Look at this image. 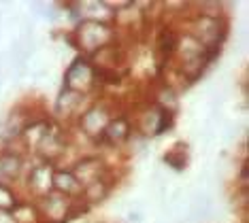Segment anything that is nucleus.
Returning <instances> with one entry per match:
<instances>
[{"instance_id":"1","label":"nucleus","mask_w":249,"mask_h":223,"mask_svg":"<svg viewBox=\"0 0 249 223\" xmlns=\"http://www.w3.org/2000/svg\"><path fill=\"white\" fill-rule=\"evenodd\" d=\"M64 79H66V89H72V91L83 94V89H88L89 83L94 81V70H92V66H89L88 62L75 60L69 66Z\"/></svg>"},{"instance_id":"2","label":"nucleus","mask_w":249,"mask_h":223,"mask_svg":"<svg viewBox=\"0 0 249 223\" xmlns=\"http://www.w3.org/2000/svg\"><path fill=\"white\" fill-rule=\"evenodd\" d=\"M77 34H79V38H81V47L94 51V49H98L100 45H105V41L109 38V28L105 24H100V21L86 19Z\"/></svg>"},{"instance_id":"3","label":"nucleus","mask_w":249,"mask_h":223,"mask_svg":"<svg viewBox=\"0 0 249 223\" xmlns=\"http://www.w3.org/2000/svg\"><path fill=\"white\" fill-rule=\"evenodd\" d=\"M107 123H109V117H107L105 108L100 106H92L81 117V128L86 130L88 136H103Z\"/></svg>"},{"instance_id":"4","label":"nucleus","mask_w":249,"mask_h":223,"mask_svg":"<svg viewBox=\"0 0 249 223\" xmlns=\"http://www.w3.org/2000/svg\"><path fill=\"white\" fill-rule=\"evenodd\" d=\"M53 187L58 189V193L62 196H71V193H79L83 191L81 183L77 181V176L72 174V170H53Z\"/></svg>"},{"instance_id":"5","label":"nucleus","mask_w":249,"mask_h":223,"mask_svg":"<svg viewBox=\"0 0 249 223\" xmlns=\"http://www.w3.org/2000/svg\"><path fill=\"white\" fill-rule=\"evenodd\" d=\"M52 181H53L52 166H36V168H32V172H30V187L32 189H36V191H41L47 196L53 187Z\"/></svg>"},{"instance_id":"6","label":"nucleus","mask_w":249,"mask_h":223,"mask_svg":"<svg viewBox=\"0 0 249 223\" xmlns=\"http://www.w3.org/2000/svg\"><path fill=\"white\" fill-rule=\"evenodd\" d=\"M105 138H109L111 142H122L130 136V121L126 117H117V119H109L107 123L105 132H103Z\"/></svg>"},{"instance_id":"7","label":"nucleus","mask_w":249,"mask_h":223,"mask_svg":"<svg viewBox=\"0 0 249 223\" xmlns=\"http://www.w3.org/2000/svg\"><path fill=\"white\" fill-rule=\"evenodd\" d=\"M24 164H21V157L15 155L13 151H2L0 153V174L4 179H18Z\"/></svg>"},{"instance_id":"8","label":"nucleus","mask_w":249,"mask_h":223,"mask_svg":"<svg viewBox=\"0 0 249 223\" xmlns=\"http://www.w3.org/2000/svg\"><path fill=\"white\" fill-rule=\"evenodd\" d=\"M81 98H83V94H79V91L64 89V91H62V94L58 96V102H55V111H58L60 115H71V113H75V108L81 106Z\"/></svg>"},{"instance_id":"9","label":"nucleus","mask_w":249,"mask_h":223,"mask_svg":"<svg viewBox=\"0 0 249 223\" xmlns=\"http://www.w3.org/2000/svg\"><path fill=\"white\" fill-rule=\"evenodd\" d=\"M83 193H86V198L89 202H100V200H105L107 193H109V185H107V181H103V179L92 181L83 187Z\"/></svg>"},{"instance_id":"10","label":"nucleus","mask_w":249,"mask_h":223,"mask_svg":"<svg viewBox=\"0 0 249 223\" xmlns=\"http://www.w3.org/2000/svg\"><path fill=\"white\" fill-rule=\"evenodd\" d=\"M13 204H15L13 193H11V189L4 183H0V210H7L9 206H13Z\"/></svg>"},{"instance_id":"11","label":"nucleus","mask_w":249,"mask_h":223,"mask_svg":"<svg viewBox=\"0 0 249 223\" xmlns=\"http://www.w3.org/2000/svg\"><path fill=\"white\" fill-rule=\"evenodd\" d=\"M143 219H145L143 210H130L128 213V221L130 223H143Z\"/></svg>"}]
</instances>
